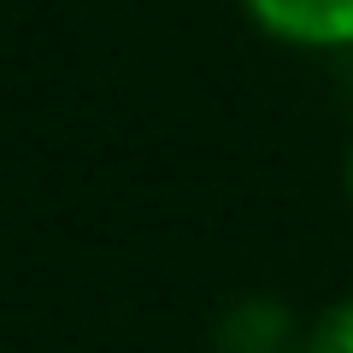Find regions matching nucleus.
Returning <instances> with one entry per match:
<instances>
[{
    "label": "nucleus",
    "instance_id": "1",
    "mask_svg": "<svg viewBox=\"0 0 353 353\" xmlns=\"http://www.w3.org/2000/svg\"><path fill=\"white\" fill-rule=\"evenodd\" d=\"M265 36L289 48H353V0H241Z\"/></svg>",
    "mask_w": 353,
    "mask_h": 353
},
{
    "label": "nucleus",
    "instance_id": "2",
    "mask_svg": "<svg viewBox=\"0 0 353 353\" xmlns=\"http://www.w3.org/2000/svg\"><path fill=\"white\" fill-rule=\"evenodd\" d=\"M306 353H353V294L341 306H330L312 330V347Z\"/></svg>",
    "mask_w": 353,
    "mask_h": 353
},
{
    "label": "nucleus",
    "instance_id": "3",
    "mask_svg": "<svg viewBox=\"0 0 353 353\" xmlns=\"http://www.w3.org/2000/svg\"><path fill=\"white\" fill-rule=\"evenodd\" d=\"M347 194H353V153H347Z\"/></svg>",
    "mask_w": 353,
    "mask_h": 353
}]
</instances>
